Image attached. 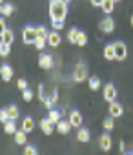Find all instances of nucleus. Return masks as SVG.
Segmentation results:
<instances>
[{"instance_id": "obj_33", "label": "nucleus", "mask_w": 133, "mask_h": 155, "mask_svg": "<svg viewBox=\"0 0 133 155\" xmlns=\"http://www.w3.org/2000/svg\"><path fill=\"white\" fill-rule=\"evenodd\" d=\"M24 155H38V153H37V148H35V146L28 144V146L24 148Z\"/></svg>"}, {"instance_id": "obj_9", "label": "nucleus", "mask_w": 133, "mask_h": 155, "mask_svg": "<svg viewBox=\"0 0 133 155\" xmlns=\"http://www.w3.org/2000/svg\"><path fill=\"white\" fill-rule=\"evenodd\" d=\"M60 40H62V37H60L58 31H49V35H47V44H49L51 48H57V46L60 44Z\"/></svg>"}, {"instance_id": "obj_19", "label": "nucleus", "mask_w": 133, "mask_h": 155, "mask_svg": "<svg viewBox=\"0 0 133 155\" xmlns=\"http://www.w3.org/2000/svg\"><path fill=\"white\" fill-rule=\"evenodd\" d=\"M100 8H102V11H104L106 15H109V13L115 9V0H104V4H102Z\"/></svg>"}, {"instance_id": "obj_3", "label": "nucleus", "mask_w": 133, "mask_h": 155, "mask_svg": "<svg viewBox=\"0 0 133 155\" xmlns=\"http://www.w3.org/2000/svg\"><path fill=\"white\" fill-rule=\"evenodd\" d=\"M86 79H88V68L84 64H77V68L73 71V81L75 82H82Z\"/></svg>"}, {"instance_id": "obj_6", "label": "nucleus", "mask_w": 133, "mask_h": 155, "mask_svg": "<svg viewBox=\"0 0 133 155\" xmlns=\"http://www.w3.org/2000/svg\"><path fill=\"white\" fill-rule=\"evenodd\" d=\"M111 144H113V140H111V137H109L108 133H104V135L99 137V146H100V150L109 151V150H111Z\"/></svg>"}, {"instance_id": "obj_30", "label": "nucleus", "mask_w": 133, "mask_h": 155, "mask_svg": "<svg viewBox=\"0 0 133 155\" xmlns=\"http://www.w3.org/2000/svg\"><path fill=\"white\" fill-rule=\"evenodd\" d=\"M4 130H6V133H15V131H17V124H15L13 120H8V122L4 124Z\"/></svg>"}, {"instance_id": "obj_40", "label": "nucleus", "mask_w": 133, "mask_h": 155, "mask_svg": "<svg viewBox=\"0 0 133 155\" xmlns=\"http://www.w3.org/2000/svg\"><path fill=\"white\" fill-rule=\"evenodd\" d=\"M6 29H8V28H6V20H4V18H0V37L4 35Z\"/></svg>"}, {"instance_id": "obj_12", "label": "nucleus", "mask_w": 133, "mask_h": 155, "mask_svg": "<svg viewBox=\"0 0 133 155\" xmlns=\"http://www.w3.org/2000/svg\"><path fill=\"white\" fill-rule=\"evenodd\" d=\"M0 75H2V79H4L6 82H9V81L13 79V68L8 66V64H4L2 68H0Z\"/></svg>"}, {"instance_id": "obj_23", "label": "nucleus", "mask_w": 133, "mask_h": 155, "mask_svg": "<svg viewBox=\"0 0 133 155\" xmlns=\"http://www.w3.org/2000/svg\"><path fill=\"white\" fill-rule=\"evenodd\" d=\"M13 11H15L13 4H2V6H0V13H2L4 17H9V15H11Z\"/></svg>"}, {"instance_id": "obj_2", "label": "nucleus", "mask_w": 133, "mask_h": 155, "mask_svg": "<svg viewBox=\"0 0 133 155\" xmlns=\"http://www.w3.org/2000/svg\"><path fill=\"white\" fill-rule=\"evenodd\" d=\"M113 48H115V60H124L128 57V48L124 42L117 40V42H113Z\"/></svg>"}, {"instance_id": "obj_38", "label": "nucleus", "mask_w": 133, "mask_h": 155, "mask_svg": "<svg viewBox=\"0 0 133 155\" xmlns=\"http://www.w3.org/2000/svg\"><path fill=\"white\" fill-rule=\"evenodd\" d=\"M57 101H58V91H57V90H53V91H51V95H49V102H51V104H55Z\"/></svg>"}, {"instance_id": "obj_32", "label": "nucleus", "mask_w": 133, "mask_h": 155, "mask_svg": "<svg viewBox=\"0 0 133 155\" xmlns=\"http://www.w3.org/2000/svg\"><path fill=\"white\" fill-rule=\"evenodd\" d=\"M86 42H88V37H86V33H84V31H79V38H77V46H86Z\"/></svg>"}, {"instance_id": "obj_31", "label": "nucleus", "mask_w": 133, "mask_h": 155, "mask_svg": "<svg viewBox=\"0 0 133 155\" xmlns=\"http://www.w3.org/2000/svg\"><path fill=\"white\" fill-rule=\"evenodd\" d=\"M35 31H37V37H42V38H47V35H49V31H47L44 26H38V28H35Z\"/></svg>"}, {"instance_id": "obj_15", "label": "nucleus", "mask_w": 133, "mask_h": 155, "mask_svg": "<svg viewBox=\"0 0 133 155\" xmlns=\"http://www.w3.org/2000/svg\"><path fill=\"white\" fill-rule=\"evenodd\" d=\"M57 130H58L60 133H68V131L71 130V124H70V120H62V119H60V120L57 122Z\"/></svg>"}, {"instance_id": "obj_11", "label": "nucleus", "mask_w": 133, "mask_h": 155, "mask_svg": "<svg viewBox=\"0 0 133 155\" xmlns=\"http://www.w3.org/2000/svg\"><path fill=\"white\" fill-rule=\"evenodd\" d=\"M70 124L71 126H82V115H80V111H77V110H73L71 113H70Z\"/></svg>"}, {"instance_id": "obj_47", "label": "nucleus", "mask_w": 133, "mask_h": 155, "mask_svg": "<svg viewBox=\"0 0 133 155\" xmlns=\"http://www.w3.org/2000/svg\"><path fill=\"white\" fill-rule=\"evenodd\" d=\"M115 2H117V0H115Z\"/></svg>"}, {"instance_id": "obj_21", "label": "nucleus", "mask_w": 133, "mask_h": 155, "mask_svg": "<svg viewBox=\"0 0 133 155\" xmlns=\"http://www.w3.org/2000/svg\"><path fill=\"white\" fill-rule=\"evenodd\" d=\"M77 139H79L80 142H88V140H89V130L80 128V130H79V133H77Z\"/></svg>"}, {"instance_id": "obj_42", "label": "nucleus", "mask_w": 133, "mask_h": 155, "mask_svg": "<svg viewBox=\"0 0 133 155\" xmlns=\"http://www.w3.org/2000/svg\"><path fill=\"white\" fill-rule=\"evenodd\" d=\"M62 2H64V4H70V2H71V0H62Z\"/></svg>"}, {"instance_id": "obj_5", "label": "nucleus", "mask_w": 133, "mask_h": 155, "mask_svg": "<svg viewBox=\"0 0 133 155\" xmlns=\"http://www.w3.org/2000/svg\"><path fill=\"white\" fill-rule=\"evenodd\" d=\"M104 99H106L108 102L117 101V88H115L113 84H106V88H104Z\"/></svg>"}, {"instance_id": "obj_34", "label": "nucleus", "mask_w": 133, "mask_h": 155, "mask_svg": "<svg viewBox=\"0 0 133 155\" xmlns=\"http://www.w3.org/2000/svg\"><path fill=\"white\" fill-rule=\"evenodd\" d=\"M51 26H53V31H60L64 28V20H53Z\"/></svg>"}, {"instance_id": "obj_22", "label": "nucleus", "mask_w": 133, "mask_h": 155, "mask_svg": "<svg viewBox=\"0 0 133 155\" xmlns=\"http://www.w3.org/2000/svg\"><path fill=\"white\" fill-rule=\"evenodd\" d=\"M118 150L122 151V155H133V144H129V146H126V142H118Z\"/></svg>"}, {"instance_id": "obj_46", "label": "nucleus", "mask_w": 133, "mask_h": 155, "mask_svg": "<svg viewBox=\"0 0 133 155\" xmlns=\"http://www.w3.org/2000/svg\"><path fill=\"white\" fill-rule=\"evenodd\" d=\"M51 2H53V0H51Z\"/></svg>"}, {"instance_id": "obj_26", "label": "nucleus", "mask_w": 133, "mask_h": 155, "mask_svg": "<svg viewBox=\"0 0 133 155\" xmlns=\"http://www.w3.org/2000/svg\"><path fill=\"white\" fill-rule=\"evenodd\" d=\"M26 131L24 130H20V131H15V140H17V144H26Z\"/></svg>"}, {"instance_id": "obj_13", "label": "nucleus", "mask_w": 133, "mask_h": 155, "mask_svg": "<svg viewBox=\"0 0 133 155\" xmlns=\"http://www.w3.org/2000/svg\"><path fill=\"white\" fill-rule=\"evenodd\" d=\"M38 97H40V101L44 102V106L46 108H51L53 104L49 102V99H47V95H46V90H44V84H38Z\"/></svg>"}, {"instance_id": "obj_17", "label": "nucleus", "mask_w": 133, "mask_h": 155, "mask_svg": "<svg viewBox=\"0 0 133 155\" xmlns=\"http://www.w3.org/2000/svg\"><path fill=\"white\" fill-rule=\"evenodd\" d=\"M104 58L106 60H115V48H113V44H108L104 48Z\"/></svg>"}, {"instance_id": "obj_18", "label": "nucleus", "mask_w": 133, "mask_h": 155, "mask_svg": "<svg viewBox=\"0 0 133 155\" xmlns=\"http://www.w3.org/2000/svg\"><path fill=\"white\" fill-rule=\"evenodd\" d=\"M33 128H35L33 119H31V117H26V119L22 120V130H24L26 133H29V131H33Z\"/></svg>"}, {"instance_id": "obj_41", "label": "nucleus", "mask_w": 133, "mask_h": 155, "mask_svg": "<svg viewBox=\"0 0 133 155\" xmlns=\"http://www.w3.org/2000/svg\"><path fill=\"white\" fill-rule=\"evenodd\" d=\"M91 4H93V6H102L104 0H91Z\"/></svg>"}, {"instance_id": "obj_16", "label": "nucleus", "mask_w": 133, "mask_h": 155, "mask_svg": "<svg viewBox=\"0 0 133 155\" xmlns=\"http://www.w3.org/2000/svg\"><path fill=\"white\" fill-rule=\"evenodd\" d=\"M13 40H15V33H13L11 29H6V31H4V35H2V42H4V44H8V46H11V44H13Z\"/></svg>"}, {"instance_id": "obj_7", "label": "nucleus", "mask_w": 133, "mask_h": 155, "mask_svg": "<svg viewBox=\"0 0 133 155\" xmlns=\"http://www.w3.org/2000/svg\"><path fill=\"white\" fill-rule=\"evenodd\" d=\"M99 28H100V31H104V33H111V31L115 29V20H113V18H104V20H100Z\"/></svg>"}, {"instance_id": "obj_44", "label": "nucleus", "mask_w": 133, "mask_h": 155, "mask_svg": "<svg viewBox=\"0 0 133 155\" xmlns=\"http://www.w3.org/2000/svg\"><path fill=\"white\" fill-rule=\"evenodd\" d=\"M2 2H4V0H0V6H2Z\"/></svg>"}, {"instance_id": "obj_1", "label": "nucleus", "mask_w": 133, "mask_h": 155, "mask_svg": "<svg viewBox=\"0 0 133 155\" xmlns=\"http://www.w3.org/2000/svg\"><path fill=\"white\" fill-rule=\"evenodd\" d=\"M68 15V4H64L62 0H53L49 4V17L51 20H64Z\"/></svg>"}, {"instance_id": "obj_10", "label": "nucleus", "mask_w": 133, "mask_h": 155, "mask_svg": "<svg viewBox=\"0 0 133 155\" xmlns=\"http://www.w3.org/2000/svg\"><path fill=\"white\" fill-rule=\"evenodd\" d=\"M38 64H40V68L49 69V68H53V57H51V55L42 53V55H40V58H38Z\"/></svg>"}, {"instance_id": "obj_27", "label": "nucleus", "mask_w": 133, "mask_h": 155, "mask_svg": "<svg viewBox=\"0 0 133 155\" xmlns=\"http://www.w3.org/2000/svg\"><path fill=\"white\" fill-rule=\"evenodd\" d=\"M102 126H104V130H108V131H109V130H113V128H115V120H113V117L109 115L108 119H104Z\"/></svg>"}, {"instance_id": "obj_35", "label": "nucleus", "mask_w": 133, "mask_h": 155, "mask_svg": "<svg viewBox=\"0 0 133 155\" xmlns=\"http://www.w3.org/2000/svg\"><path fill=\"white\" fill-rule=\"evenodd\" d=\"M9 120V115H8V110H0V122H8Z\"/></svg>"}, {"instance_id": "obj_43", "label": "nucleus", "mask_w": 133, "mask_h": 155, "mask_svg": "<svg viewBox=\"0 0 133 155\" xmlns=\"http://www.w3.org/2000/svg\"><path fill=\"white\" fill-rule=\"evenodd\" d=\"M2 44H4V42H2V37H0V48H2Z\"/></svg>"}, {"instance_id": "obj_37", "label": "nucleus", "mask_w": 133, "mask_h": 155, "mask_svg": "<svg viewBox=\"0 0 133 155\" xmlns=\"http://www.w3.org/2000/svg\"><path fill=\"white\" fill-rule=\"evenodd\" d=\"M9 51H11V49H9V46H8V44H2V48H0V55H2V57H8V55H9Z\"/></svg>"}, {"instance_id": "obj_20", "label": "nucleus", "mask_w": 133, "mask_h": 155, "mask_svg": "<svg viewBox=\"0 0 133 155\" xmlns=\"http://www.w3.org/2000/svg\"><path fill=\"white\" fill-rule=\"evenodd\" d=\"M47 119H49L53 124H57V122L62 119V113H60V111H57V110H49V113H47Z\"/></svg>"}, {"instance_id": "obj_25", "label": "nucleus", "mask_w": 133, "mask_h": 155, "mask_svg": "<svg viewBox=\"0 0 133 155\" xmlns=\"http://www.w3.org/2000/svg\"><path fill=\"white\" fill-rule=\"evenodd\" d=\"M6 110H8L9 120H17V119H18V108H17V106H9V108H6Z\"/></svg>"}, {"instance_id": "obj_36", "label": "nucleus", "mask_w": 133, "mask_h": 155, "mask_svg": "<svg viewBox=\"0 0 133 155\" xmlns=\"http://www.w3.org/2000/svg\"><path fill=\"white\" fill-rule=\"evenodd\" d=\"M22 95H24V101H26V102H29V101L33 99V91H31L29 88H28V90H24V93H22Z\"/></svg>"}, {"instance_id": "obj_8", "label": "nucleus", "mask_w": 133, "mask_h": 155, "mask_svg": "<svg viewBox=\"0 0 133 155\" xmlns=\"http://www.w3.org/2000/svg\"><path fill=\"white\" fill-rule=\"evenodd\" d=\"M124 113V108L117 102V101H113V102H109V115L115 119V117H120Z\"/></svg>"}, {"instance_id": "obj_45", "label": "nucleus", "mask_w": 133, "mask_h": 155, "mask_svg": "<svg viewBox=\"0 0 133 155\" xmlns=\"http://www.w3.org/2000/svg\"><path fill=\"white\" fill-rule=\"evenodd\" d=\"M131 24H133V17H131Z\"/></svg>"}, {"instance_id": "obj_14", "label": "nucleus", "mask_w": 133, "mask_h": 155, "mask_svg": "<svg viewBox=\"0 0 133 155\" xmlns=\"http://www.w3.org/2000/svg\"><path fill=\"white\" fill-rule=\"evenodd\" d=\"M40 128H42V131H44L46 135H51V133H53V122H51L49 119H42V120H40Z\"/></svg>"}, {"instance_id": "obj_24", "label": "nucleus", "mask_w": 133, "mask_h": 155, "mask_svg": "<svg viewBox=\"0 0 133 155\" xmlns=\"http://www.w3.org/2000/svg\"><path fill=\"white\" fill-rule=\"evenodd\" d=\"M79 31H80V29H77V28H71V29H70V33H68V40H70L71 44H77V38H79Z\"/></svg>"}, {"instance_id": "obj_29", "label": "nucleus", "mask_w": 133, "mask_h": 155, "mask_svg": "<svg viewBox=\"0 0 133 155\" xmlns=\"http://www.w3.org/2000/svg\"><path fill=\"white\" fill-rule=\"evenodd\" d=\"M46 42H47V38H42V37H37L33 44H35V48H37V49H44V48H46Z\"/></svg>"}, {"instance_id": "obj_4", "label": "nucleus", "mask_w": 133, "mask_h": 155, "mask_svg": "<svg viewBox=\"0 0 133 155\" xmlns=\"http://www.w3.org/2000/svg\"><path fill=\"white\" fill-rule=\"evenodd\" d=\"M35 38H37V31H35V28H33V26L24 28V31H22V40H24L26 44H33Z\"/></svg>"}, {"instance_id": "obj_39", "label": "nucleus", "mask_w": 133, "mask_h": 155, "mask_svg": "<svg viewBox=\"0 0 133 155\" xmlns=\"http://www.w3.org/2000/svg\"><path fill=\"white\" fill-rule=\"evenodd\" d=\"M17 86H18L22 91H24V90H28V82H26L24 79H18V84H17Z\"/></svg>"}, {"instance_id": "obj_28", "label": "nucleus", "mask_w": 133, "mask_h": 155, "mask_svg": "<svg viewBox=\"0 0 133 155\" xmlns=\"http://www.w3.org/2000/svg\"><path fill=\"white\" fill-rule=\"evenodd\" d=\"M100 88V79H99V77H91V79H89V90H99Z\"/></svg>"}]
</instances>
